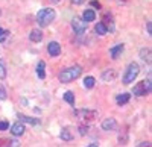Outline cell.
I'll return each mask as SVG.
<instances>
[{"instance_id":"6da1fadb","label":"cell","mask_w":152,"mask_h":147,"mask_svg":"<svg viewBox=\"0 0 152 147\" xmlns=\"http://www.w3.org/2000/svg\"><path fill=\"white\" fill-rule=\"evenodd\" d=\"M81 71H82V68L79 65H73L70 68H66V70H62L59 73V80L62 83H69L75 79H78L81 76Z\"/></svg>"},{"instance_id":"7a4b0ae2","label":"cell","mask_w":152,"mask_h":147,"mask_svg":"<svg viewBox=\"0 0 152 147\" xmlns=\"http://www.w3.org/2000/svg\"><path fill=\"white\" fill-rule=\"evenodd\" d=\"M55 20V11L52 8H44L41 11H38V14H37V21L38 24H40L41 28H46L49 26L50 23H52Z\"/></svg>"},{"instance_id":"3957f363","label":"cell","mask_w":152,"mask_h":147,"mask_svg":"<svg viewBox=\"0 0 152 147\" xmlns=\"http://www.w3.org/2000/svg\"><path fill=\"white\" fill-rule=\"evenodd\" d=\"M138 73H140V67H138L137 62H131L126 68L125 75H123V83L125 85H129L135 80V77L138 76Z\"/></svg>"},{"instance_id":"277c9868","label":"cell","mask_w":152,"mask_h":147,"mask_svg":"<svg viewBox=\"0 0 152 147\" xmlns=\"http://www.w3.org/2000/svg\"><path fill=\"white\" fill-rule=\"evenodd\" d=\"M151 93V79H148V80H142L140 83H137L135 87H134V90H132V94L134 96H146V94H149Z\"/></svg>"},{"instance_id":"5b68a950","label":"cell","mask_w":152,"mask_h":147,"mask_svg":"<svg viewBox=\"0 0 152 147\" xmlns=\"http://www.w3.org/2000/svg\"><path fill=\"white\" fill-rule=\"evenodd\" d=\"M75 115L78 117L79 120H84V121H91L97 117V111L94 109H81V111H75Z\"/></svg>"},{"instance_id":"8992f818","label":"cell","mask_w":152,"mask_h":147,"mask_svg":"<svg viewBox=\"0 0 152 147\" xmlns=\"http://www.w3.org/2000/svg\"><path fill=\"white\" fill-rule=\"evenodd\" d=\"M72 28H73V30L76 32V35H82V33L85 32V29H87V23H85L82 18L75 17V18L72 20Z\"/></svg>"},{"instance_id":"52a82bcc","label":"cell","mask_w":152,"mask_h":147,"mask_svg":"<svg viewBox=\"0 0 152 147\" xmlns=\"http://www.w3.org/2000/svg\"><path fill=\"white\" fill-rule=\"evenodd\" d=\"M47 52L50 56H58L61 53V46L56 43V41H52V43H49L47 46Z\"/></svg>"},{"instance_id":"ba28073f","label":"cell","mask_w":152,"mask_h":147,"mask_svg":"<svg viewBox=\"0 0 152 147\" xmlns=\"http://www.w3.org/2000/svg\"><path fill=\"white\" fill-rule=\"evenodd\" d=\"M116 127H117V123H116V120H114V118H105L102 121V129L104 130H113Z\"/></svg>"},{"instance_id":"9c48e42d","label":"cell","mask_w":152,"mask_h":147,"mask_svg":"<svg viewBox=\"0 0 152 147\" xmlns=\"http://www.w3.org/2000/svg\"><path fill=\"white\" fill-rule=\"evenodd\" d=\"M11 133L14 137H21L23 133H24V126L21 123H15V125H12L11 127Z\"/></svg>"},{"instance_id":"30bf717a","label":"cell","mask_w":152,"mask_h":147,"mask_svg":"<svg viewBox=\"0 0 152 147\" xmlns=\"http://www.w3.org/2000/svg\"><path fill=\"white\" fill-rule=\"evenodd\" d=\"M82 20L85 23H90V21H94L96 20V12L93 9H85L84 14H82Z\"/></svg>"},{"instance_id":"8fae6325","label":"cell","mask_w":152,"mask_h":147,"mask_svg":"<svg viewBox=\"0 0 152 147\" xmlns=\"http://www.w3.org/2000/svg\"><path fill=\"white\" fill-rule=\"evenodd\" d=\"M123 44H117V46H114L111 50H110V55H111V58L113 59H117L120 55H122V52H123Z\"/></svg>"},{"instance_id":"7c38bea8","label":"cell","mask_w":152,"mask_h":147,"mask_svg":"<svg viewBox=\"0 0 152 147\" xmlns=\"http://www.w3.org/2000/svg\"><path fill=\"white\" fill-rule=\"evenodd\" d=\"M29 40H31L32 43H40V41L43 40V32L38 30V29H34V30L31 32V35H29Z\"/></svg>"},{"instance_id":"4fadbf2b","label":"cell","mask_w":152,"mask_h":147,"mask_svg":"<svg viewBox=\"0 0 152 147\" xmlns=\"http://www.w3.org/2000/svg\"><path fill=\"white\" fill-rule=\"evenodd\" d=\"M129 99H131V96H129L128 93H123V94L116 96V103H117L119 106H122V105H126V103H128Z\"/></svg>"},{"instance_id":"5bb4252c","label":"cell","mask_w":152,"mask_h":147,"mask_svg":"<svg viewBox=\"0 0 152 147\" xmlns=\"http://www.w3.org/2000/svg\"><path fill=\"white\" fill-rule=\"evenodd\" d=\"M17 117H18L21 121H24V123H29V125H40V120H38V118L28 117V115H23V114H18Z\"/></svg>"},{"instance_id":"9a60e30c","label":"cell","mask_w":152,"mask_h":147,"mask_svg":"<svg viewBox=\"0 0 152 147\" xmlns=\"http://www.w3.org/2000/svg\"><path fill=\"white\" fill-rule=\"evenodd\" d=\"M37 75H38V77L40 79H44L46 77V64L43 62H38V65H37Z\"/></svg>"},{"instance_id":"2e32d148","label":"cell","mask_w":152,"mask_h":147,"mask_svg":"<svg viewBox=\"0 0 152 147\" xmlns=\"http://www.w3.org/2000/svg\"><path fill=\"white\" fill-rule=\"evenodd\" d=\"M62 97H64V100H66L70 106H75V94H73V91H66Z\"/></svg>"},{"instance_id":"e0dca14e","label":"cell","mask_w":152,"mask_h":147,"mask_svg":"<svg viewBox=\"0 0 152 147\" xmlns=\"http://www.w3.org/2000/svg\"><path fill=\"white\" fill-rule=\"evenodd\" d=\"M116 76H117V73L114 70H107V71H104L102 79L104 80H113V79H116Z\"/></svg>"},{"instance_id":"ac0fdd59","label":"cell","mask_w":152,"mask_h":147,"mask_svg":"<svg viewBox=\"0 0 152 147\" xmlns=\"http://www.w3.org/2000/svg\"><path fill=\"white\" fill-rule=\"evenodd\" d=\"M59 137H61L62 141H72V140H73V133L69 132L67 129H62L61 133H59Z\"/></svg>"},{"instance_id":"d6986e66","label":"cell","mask_w":152,"mask_h":147,"mask_svg":"<svg viewBox=\"0 0 152 147\" xmlns=\"http://www.w3.org/2000/svg\"><path fill=\"white\" fill-rule=\"evenodd\" d=\"M102 23L107 26V29H108V30H114V24H113V17H111V15H108V14H107V15L104 17V21H102Z\"/></svg>"},{"instance_id":"ffe728a7","label":"cell","mask_w":152,"mask_h":147,"mask_svg":"<svg viewBox=\"0 0 152 147\" xmlns=\"http://www.w3.org/2000/svg\"><path fill=\"white\" fill-rule=\"evenodd\" d=\"M94 83H96V79H94L93 76H87V77L84 79V87H85V88H93Z\"/></svg>"},{"instance_id":"44dd1931","label":"cell","mask_w":152,"mask_h":147,"mask_svg":"<svg viewBox=\"0 0 152 147\" xmlns=\"http://www.w3.org/2000/svg\"><path fill=\"white\" fill-rule=\"evenodd\" d=\"M94 29H96V32H97V35H105V33L108 32V29H107V26H105V24H104V23H97Z\"/></svg>"},{"instance_id":"7402d4cb","label":"cell","mask_w":152,"mask_h":147,"mask_svg":"<svg viewBox=\"0 0 152 147\" xmlns=\"http://www.w3.org/2000/svg\"><path fill=\"white\" fill-rule=\"evenodd\" d=\"M5 77H6V67H5L3 59H0V80H3Z\"/></svg>"},{"instance_id":"603a6c76","label":"cell","mask_w":152,"mask_h":147,"mask_svg":"<svg viewBox=\"0 0 152 147\" xmlns=\"http://www.w3.org/2000/svg\"><path fill=\"white\" fill-rule=\"evenodd\" d=\"M0 146H20V143L14 140H0Z\"/></svg>"},{"instance_id":"cb8c5ba5","label":"cell","mask_w":152,"mask_h":147,"mask_svg":"<svg viewBox=\"0 0 152 147\" xmlns=\"http://www.w3.org/2000/svg\"><path fill=\"white\" fill-rule=\"evenodd\" d=\"M8 35H9V30H6V29H2V28H0V43H3V41L8 38Z\"/></svg>"},{"instance_id":"d4e9b609","label":"cell","mask_w":152,"mask_h":147,"mask_svg":"<svg viewBox=\"0 0 152 147\" xmlns=\"http://www.w3.org/2000/svg\"><path fill=\"white\" fill-rule=\"evenodd\" d=\"M6 99V90L2 83H0V100H5Z\"/></svg>"},{"instance_id":"484cf974","label":"cell","mask_w":152,"mask_h":147,"mask_svg":"<svg viewBox=\"0 0 152 147\" xmlns=\"http://www.w3.org/2000/svg\"><path fill=\"white\" fill-rule=\"evenodd\" d=\"M6 129H9V123L5 121V120H2L0 121V130H6Z\"/></svg>"},{"instance_id":"4316f807","label":"cell","mask_w":152,"mask_h":147,"mask_svg":"<svg viewBox=\"0 0 152 147\" xmlns=\"http://www.w3.org/2000/svg\"><path fill=\"white\" fill-rule=\"evenodd\" d=\"M87 130H88V127L85 126H79V133H81V135H85V133H87Z\"/></svg>"},{"instance_id":"83f0119b","label":"cell","mask_w":152,"mask_h":147,"mask_svg":"<svg viewBox=\"0 0 152 147\" xmlns=\"http://www.w3.org/2000/svg\"><path fill=\"white\" fill-rule=\"evenodd\" d=\"M70 2H72V3H75V5H82V3L85 2V0H70Z\"/></svg>"},{"instance_id":"f1b7e54d","label":"cell","mask_w":152,"mask_h":147,"mask_svg":"<svg viewBox=\"0 0 152 147\" xmlns=\"http://www.w3.org/2000/svg\"><path fill=\"white\" fill-rule=\"evenodd\" d=\"M91 6H94V8H97V9H99V8H100V3H99V2H96V0H93V2H91Z\"/></svg>"},{"instance_id":"f546056e","label":"cell","mask_w":152,"mask_h":147,"mask_svg":"<svg viewBox=\"0 0 152 147\" xmlns=\"http://www.w3.org/2000/svg\"><path fill=\"white\" fill-rule=\"evenodd\" d=\"M148 33L149 35L152 33V24H151V21H148Z\"/></svg>"},{"instance_id":"4dcf8cb0","label":"cell","mask_w":152,"mask_h":147,"mask_svg":"<svg viewBox=\"0 0 152 147\" xmlns=\"http://www.w3.org/2000/svg\"><path fill=\"white\" fill-rule=\"evenodd\" d=\"M138 146H140V147H149L151 144H149V143H140V144H138Z\"/></svg>"},{"instance_id":"1f68e13d","label":"cell","mask_w":152,"mask_h":147,"mask_svg":"<svg viewBox=\"0 0 152 147\" xmlns=\"http://www.w3.org/2000/svg\"><path fill=\"white\" fill-rule=\"evenodd\" d=\"M52 2H53V3H58V2H59V0H52Z\"/></svg>"}]
</instances>
